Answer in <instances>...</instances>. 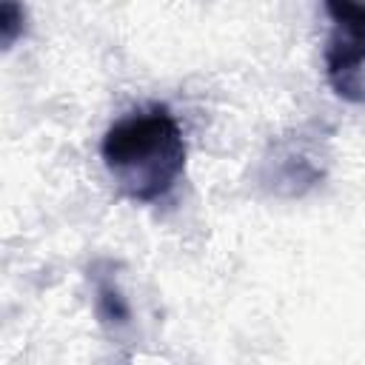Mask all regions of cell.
<instances>
[{
  "mask_svg": "<svg viewBox=\"0 0 365 365\" xmlns=\"http://www.w3.org/2000/svg\"><path fill=\"white\" fill-rule=\"evenodd\" d=\"M103 163L125 197L140 202L160 200L174 188L185 165V140L177 117L163 106L120 117L103 137Z\"/></svg>",
  "mask_w": 365,
  "mask_h": 365,
  "instance_id": "obj_1",
  "label": "cell"
},
{
  "mask_svg": "<svg viewBox=\"0 0 365 365\" xmlns=\"http://www.w3.org/2000/svg\"><path fill=\"white\" fill-rule=\"evenodd\" d=\"M331 34L325 46V66L334 91L345 100L365 103V6L328 3Z\"/></svg>",
  "mask_w": 365,
  "mask_h": 365,
  "instance_id": "obj_2",
  "label": "cell"
}]
</instances>
